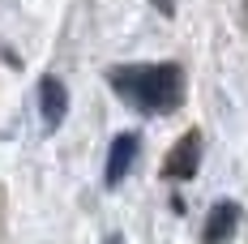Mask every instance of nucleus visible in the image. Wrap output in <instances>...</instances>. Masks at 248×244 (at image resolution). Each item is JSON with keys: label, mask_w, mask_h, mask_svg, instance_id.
<instances>
[{"label": "nucleus", "mask_w": 248, "mask_h": 244, "mask_svg": "<svg viewBox=\"0 0 248 244\" xmlns=\"http://www.w3.org/2000/svg\"><path fill=\"white\" fill-rule=\"evenodd\" d=\"M150 4H154L163 17H175V0H150Z\"/></svg>", "instance_id": "nucleus-6"}, {"label": "nucleus", "mask_w": 248, "mask_h": 244, "mask_svg": "<svg viewBox=\"0 0 248 244\" xmlns=\"http://www.w3.org/2000/svg\"><path fill=\"white\" fill-rule=\"evenodd\" d=\"M240 219H244L240 201H214L210 214H205V223H201V240L205 244H227L240 231Z\"/></svg>", "instance_id": "nucleus-4"}, {"label": "nucleus", "mask_w": 248, "mask_h": 244, "mask_svg": "<svg viewBox=\"0 0 248 244\" xmlns=\"http://www.w3.org/2000/svg\"><path fill=\"white\" fill-rule=\"evenodd\" d=\"M197 167H201V133L188 129V133L171 146L167 163H163V176H167V180H193Z\"/></svg>", "instance_id": "nucleus-3"}, {"label": "nucleus", "mask_w": 248, "mask_h": 244, "mask_svg": "<svg viewBox=\"0 0 248 244\" xmlns=\"http://www.w3.org/2000/svg\"><path fill=\"white\" fill-rule=\"evenodd\" d=\"M107 86L116 98H124L141 116H171L184 103V69L175 60L116 65V69H107Z\"/></svg>", "instance_id": "nucleus-1"}, {"label": "nucleus", "mask_w": 248, "mask_h": 244, "mask_svg": "<svg viewBox=\"0 0 248 244\" xmlns=\"http://www.w3.org/2000/svg\"><path fill=\"white\" fill-rule=\"evenodd\" d=\"M137 154H141V137H137V133H116V137H111V150H107L103 184H107V189H120L124 176H128L133 163H137Z\"/></svg>", "instance_id": "nucleus-2"}, {"label": "nucleus", "mask_w": 248, "mask_h": 244, "mask_svg": "<svg viewBox=\"0 0 248 244\" xmlns=\"http://www.w3.org/2000/svg\"><path fill=\"white\" fill-rule=\"evenodd\" d=\"M39 116H43V129H60L69 116V86L56 73H43L39 81Z\"/></svg>", "instance_id": "nucleus-5"}, {"label": "nucleus", "mask_w": 248, "mask_h": 244, "mask_svg": "<svg viewBox=\"0 0 248 244\" xmlns=\"http://www.w3.org/2000/svg\"><path fill=\"white\" fill-rule=\"evenodd\" d=\"M103 244H128V240H124L120 231H111V236H107V240H103Z\"/></svg>", "instance_id": "nucleus-7"}]
</instances>
